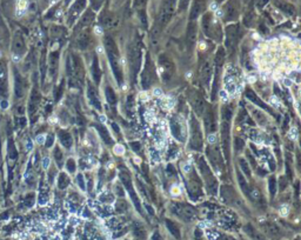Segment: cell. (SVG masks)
I'll return each instance as SVG.
<instances>
[{"mask_svg": "<svg viewBox=\"0 0 301 240\" xmlns=\"http://www.w3.org/2000/svg\"><path fill=\"white\" fill-rule=\"evenodd\" d=\"M174 6H175V0H165V3L162 4L158 20H157L154 27L152 30V35H150L152 41H154V43L157 41L162 28H164L168 24V21L171 20V18L173 16V12H174Z\"/></svg>", "mask_w": 301, "mask_h": 240, "instance_id": "obj_1", "label": "cell"}, {"mask_svg": "<svg viewBox=\"0 0 301 240\" xmlns=\"http://www.w3.org/2000/svg\"><path fill=\"white\" fill-rule=\"evenodd\" d=\"M105 48H106V53H107L109 62H111L113 73H114V77H115L118 84L121 85L122 84V72H121V67H120L119 51H118L115 41L113 40L111 37L105 38Z\"/></svg>", "mask_w": 301, "mask_h": 240, "instance_id": "obj_2", "label": "cell"}, {"mask_svg": "<svg viewBox=\"0 0 301 240\" xmlns=\"http://www.w3.org/2000/svg\"><path fill=\"white\" fill-rule=\"evenodd\" d=\"M141 41L139 38H135V40L130 47V64H131V72H132V81L133 84L136 81L138 73L141 67Z\"/></svg>", "mask_w": 301, "mask_h": 240, "instance_id": "obj_3", "label": "cell"}, {"mask_svg": "<svg viewBox=\"0 0 301 240\" xmlns=\"http://www.w3.org/2000/svg\"><path fill=\"white\" fill-rule=\"evenodd\" d=\"M198 166H199V170L201 172V174L204 175V178L206 180V184H207V189L211 194H217V191H218V184H217V180L213 176L207 162L205 161V159L202 157H200L198 159Z\"/></svg>", "mask_w": 301, "mask_h": 240, "instance_id": "obj_4", "label": "cell"}, {"mask_svg": "<svg viewBox=\"0 0 301 240\" xmlns=\"http://www.w3.org/2000/svg\"><path fill=\"white\" fill-rule=\"evenodd\" d=\"M155 80V67H154V64L153 61L150 60V57L149 54L147 53L146 54V58H145V67L142 70V73H141V86L144 90H147V88L150 87Z\"/></svg>", "mask_w": 301, "mask_h": 240, "instance_id": "obj_5", "label": "cell"}, {"mask_svg": "<svg viewBox=\"0 0 301 240\" xmlns=\"http://www.w3.org/2000/svg\"><path fill=\"white\" fill-rule=\"evenodd\" d=\"M190 146L194 151H201L202 148V133L200 130V125L196 118L191 116V141Z\"/></svg>", "mask_w": 301, "mask_h": 240, "instance_id": "obj_6", "label": "cell"}, {"mask_svg": "<svg viewBox=\"0 0 301 240\" xmlns=\"http://www.w3.org/2000/svg\"><path fill=\"white\" fill-rule=\"evenodd\" d=\"M119 176H120V180H121V183L124 184V186L126 187V189L128 191V193H130V195H131V198H132V200H133V203H134V205H135V208H136L138 211H139V212H141L140 201H139V199H138V197H136V193H135L134 188H133L131 175L128 174V172H127V171L121 170V171H120V173H119Z\"/></svg>", "mask_w": 301, "mask_h": 240, "instance_id": "obj_7", "label": "cell"}, {"mask_svg": "<svg viewBox=\"0 0 301 240\" xmlns=\"http://www.w3.org/2000/svg\"><path fill=\"white\" fill-rule=\"evenodd\" d=\"M159 66L161 70V77L165 81L171 79L172 74L174 72V64L173 61L165 54H161L159 57Z\"/></svg>", "mask_w": 301, "mask_h": 240, "instance_id": "obj_8", "label": "cell"}, {"mask_svg": "<svg viewBox=\"0 0 301 240\" xmlns=\"http://www.w3.org/2000/svg\"><path fill=\"white\" fill-rule=\"evenodd\" d=\"M238 39H239V26L238 25L227 26V28H226V46H227L231 53L234 51Z\"/></svg>", "mask_w": 301, "mask_h": 240, "instance_id": "obj_9", "label": "cell"}, {"mask_svg": "<svg viewBox=\"0 0 301 240\" xmlns=\"http://www.w3.org/2000/svg\"><path fill=\"white\" fill-rule=\"evenodd\" d=\"M172 211L185 220H192L195 218V211L192 206L187 204H173Z\"/></svg>", "mask_w": 301, "mask_h": 240, "instance_id": "obj_10", "label": "cell"}, {"mask_svg": "<svg viewBox=\"0 0 301 240\" xmlns=\"http://www.w3.org/2000/svg\"><path fill=\"white\" fill-rule=\"evenodd\" d=\"M187 191L193 200H198L199 198L202 197L201 184H200V180L196 178L195 173H193V176H191L190 183L187 184Z\"/></svg>", "mask_w": 301, "mask_h": 240, "instance_id": "obj_11", "label": "cell"}, {"mask_svg": "<svg viewBox=\"0 0 301 240\" xmlns=\"http://www.w3.org/2000/svg\"><path fill=\"white\" fill-rule=\"evenodd\" d=\"M169 125H171V131L173 133V135L178 139L180 141H185L186 139V130H185V126L184 124L177 119V118H172L171 121H169Z\"/></svg>", "mask_w": 301, "mask_h": 240, "instance_id": "obj_12", "label": "cell"}, {"mask_svg": "<svg viewBox=\"0 0 301 240\" xmlns=\"http://www.w3.org/2000/svg\"><path fill=\"white\" fill-rule=\"evenodd\" d=\"M221 137H222V149L225 158H229V122L222 121L221 124Z\"/></svg>", "mask_w": 301, "mask_h": 240, "instance_id": "obj_13", "label": "cell"}, {"mask_svg": "<svg viewBox=\"0 0 301 240\" xmlns=\"http://www.w3.org/2000/svg\"><path fill=\"white\" fill-rule=\"evenodd\" d=\"M191 103H192V106H193V110L195 111V113L198 116H202L204 114V112L207 107L206 105V101H205V99L204 97L200 94L199 92H194L191 97Z\"/></svg>", "mask_w": 301, "mask_h": 240, "instance_id": "obj_14", "label": "cell"}, {"mask_svg": "<svg viewBox=\"0 0 301 240\" xmlns=\"http://www.w3.org/2000/svg\"><path fill=\"white\" fill-rule=\"evenodd\" d=\"M205 117V125H206V128H207V132L208 133H212L214 132L215 128H217V121H215V116H214V111L212 110V107H206L204 114Z\"/></svg>", "mask_w": 301, "mask_h": 240, "instance_id": "obj_15", "label": "cell"}, {"mask_svg": "<svg viewBox=\"0 0 301 240\" xmlns=\"http://www.w3.org/2000/svg\"><path fill=\"white\" fill-rule=\"evenodd\" d=\"M196 34H198V28H196V24L193 21L188 25V28H187V37H186V44H187V47L190 51H192L194 45H195V41H196Z\"/></svg>", "mask_w": 301, "mask_h": 240, "instance_id": "obj_16", "label": "cell"}, {"mask_svg": "<svg viewBox=\"0 0 301 240\" xmlns=\"http://www.w3.org/2000/svg\"><path fill=\"white\" fill-rule=\"evenodd\" d=\"M225 13H226V20L227 21L235 20L238 16H239V3L236 0H231L227 4V6H226Z\"/></svg>", "mask_w": 301, "mask_h": 240, "instance_id": "obj_17", "label": "cell"}, {"mask_svg": "<svg viewBox=\"0 0 301 240\" xmlns=\"http://www.w3.org/2000/svg\"><path fill=\"white\" fill-rule=\"evenodd\" d=\"M245 95H246V98L248 99V100H250V101L252 103H254L255 105H258V106H260L261 108H263V110H266V111H268V112H271V113H273L272 112V110H271V107L269 106H267L265 103L262 101V100L255 94V92L254 91H252L250 90V88H246V91H245Z\"/></svg>", "mask_w": 301, "mask_h": 240, "instance_id": "obj_18", "label": "cell"}, {"mask_svg": "<svg viewBox=\"0 0 301 240\" xmlns=\"http://www.w3.org/2000/svg\"><path fill=\"white\" fill-rule=\"evenodd\" d=\"M212 78V65L209 61H205L200 68V79L205 86H208V82Z\"/></svg>", "mask_w": 301, "mask_h": 240, "instance_id": "obj_19", "label": "cell"}, {"mask_svg": "<svg viewBox=\"0 0 301 240\" xmlns=\"http://www.w3.org/2000/svg\"><path fill=\"white\" fill-rule=\"evenodd\" d=\"M87 95H88V99L91 104L97 108V110H101V105H100L99 98H98V93H97V88L95 86H93L91 82H87Z\"/></svg>", "mask_w": 301, "mask_h": 240, "instance_id": "obj_20", "label": "cell"}, {"mask_svg": "<svg viewBox=\"0 0 301 240\" xmlns=\"http://www.w3.org/2000/svg\"><path fill=\"white\" fill-rule=\"evenodd\" d=\"M73 68H74V74L77 79L82 82L84 79H85V73H84V65H82V61L78 58L73 55Z\"/></svg>", "mask_w": 301, "mask_h": 240, "instance_id": "obj_21", "label": "cell"}, {"mask_svg": "<svg viewBox=\"0 0 301 240\" xmlns=\"http://www.w3.org/2000/svg\"><path fill=\"white\" fill-rule=\"evenodd\" d=\"M205 7H206L205 0H194L193 7L191 9V19L194 20L195 18H198L200 14L202 13V11L205 9Z\"/></svg>", "mask_w": 301, "mask_h": 240, "instance_id": "obj_22", "label": "cell"}, {"mask_svg": "<svg viewBox=\"0 0 301 240\" xmlns=\"http://www.w3.org/2000/svg\"><path fill=\"white\" fill-rule=\"evenodd\" d=\"M100 21H101V24H103V26L104 27H107V28H109V27H113V26H115V25L118 24V20H117V18L113 16V14H109V13H106V14H104L103 16V18L100 19Z\"/></svg>", "mask_w": 301, "mask_h": 240, "instance_id": "obj_23", "label": "cell"}, {"mask_svg": "<svg viewBox=\"0 0 301 240\" xmlns=\"http://www.w3.org/2000/svg\"><path fill=\"white\" fill-rule=\"evenodd\" d=\"M207 154L209 155L212 164H213L214 166H217V168H218V166L221 164V159H220V157H219V151L217 149V147H209V148L207 149Z\"/></svg>", "mask_w": 301, "mask_h": 240, "instance_id": "obj_24", "label": "cell"}, {"mask_svg": "<svg viewBox=\"0 0 301 240\" xmlns=\"http://www.w3.org/2000/svg\"><path fill=\"white\" fill-rule=\"evenodd\" d=\"M85 4H86V0H79L78 3H75V4H74L73 8L71 9V24L74 21V19H75V18H77V17L79 16L80 11H82V9H84V7H85Z\"/></svg>", "mask_w": 301, "mask_h": 240, "instance_id": "obj_25", "label": "cell"}, {"mask_svg": "<svg viewBox=\"0 0 301 240\" xmlns=\"http://www.w3.org/2000/svg\"><path fill=\"white\" fill-rule=\"evenodd\" d=\"M92 75H93V79H94L95 84H99V82H100V79H101V70H100L99 61H98V58H97V57H94V59H93Z\"/></svg>", "mask_w": 301, "mask_h": 240, "instance_id": "obj_26", "label": "cell"}, {"mask_svg": "<svg viewBox=\"0 0 301 240\" xmlns=\"http://www.w3.org/2000/svg\"><path fill=\"white\" fill-rule=\"evenodd\" d=\"M95 128L98 130V132L100 133V135H101V139L108 145L112 144V139H111V135L108 133V131L104 127V126H100V125H95Z\"/></svg>", "mask_w": 301, "mask_h": 240, "instance_id": "obj_27", "label": "cell"}, {"mask_svg": "<svg viewBox=\"0 0 301 240\" xmlns=\"http://www.w3.org/2000/svg\"><path fill=\"white\" fill-rule=\"evenodd\" d=\"M93 18H94V14L91 11H87L85 13V16L81 18V21L79 22V28H85L86 26H88V25L92 22Z\"/></svg>", "mask_w": 301, "mask_h": 240, "instance_id": "obj_28", "label": "cell"}, {"mask_svg": "<svg viewBox=\"0 0 301 240\" xmlns=\"http://www.w3.org/2000/svg\"><path fill=\"white\" fill-rule=\"evenodd\" d=\"M225 58H226V52H225V48L223 47H219L218 48V52H217V55H215V65L217 67H221L225 62Z\"/></svg>", "mask_w": 301, "mask_h": 240, "instance_id": "obj_29", "label": "cell"}, {"mask_svg": "<svg viewBox=\"0 0 301 240\" xmlns=\"http://www.w3.org/2000/svg\"><path fill=\"white\" fill-rule=\"evenodd\" d=\"M26 7H27V1L26 0H18L17 4V9H16V14L18 18H21L25 12H26Z\"/></svg>", "mask_w": 301, "mask_h": 240, "instance_id": "obj_30", "label": "cell"}, {"mask_svg": "<svg viewBox=\"0 0 301 240\" xmlns=\"http://www.w3.org/2000/svg\"><path fill=\"white\" fill-rule=\"evenodd\" d=\"M247 195H249V198L252 199L253 201L258 203L262 199V195L260 193V191L256 188V187H252V188H248V192H247Z\"/></svg>", "mask_w": 301, "mask_h": 240, "instance_id": "obj_31", "label": "cell"}, {"mask_svg": "<svg viewBox=\"0 0 301 240\" xmlns=\"http://www.w3.org/2000/svg\"><path fill=\"white\" fill-rule=\"evenodd\" d=\"M106 99H107V101H108V104L111 106H115V104H117V95H115L114 91H113L111 87L106 88Z\"/></svg>", "mask_w": 301, "mask_h": 240, "instance_id": "obj_32", "label": "cell"}, {"mask_svg": "<svg viewBox=\"0 0 301 240\" xmlns=\"http://www.w3.org/2000/svg\"><path fill=\"white\" fill-rule=\"evenodd\" d=\"M78 44H79V47H80L81 49L87 48V47H88V45H90V35L86 34V33H82V34L79 37Z\"/></svg>", "mask_w": 301, "mask_h": 240, "instance_id": "obj_33", "label": "cell"}, {"mask_svg": "<svg viewBox=\"0 0 301 240\" xmlns=\"http://www.w3.org/2000/svg\"><path fill=\"white\" fill-rule=\"evenodd\" d=\"M202 26H204V31L205 33L208 35H211V14H206L202 19Z\"/></svg>", "mask_w": 301, "mask_h": 240, "instance_id": "obj_34", "label": "cell"}, {"mask_svg": "<svg viewBox=\"0 0 301 240\" xmlns=\"http://www.w3.org/2000/svg\"><path fill=\"white\" fill-rule=\"evenodd\" d=\"M238 180H239V185L241 186V189H242V192L245 193V194H247V192H248V185H247V183H246V180H245V178L242 176V174L240 173V172H238Z\"/></svg>", "mask_w": 301, "mask_h": 240, "instance_id": "obj_35", "label": "cell"}, {"mask_svg": "<svg viewBox=\"0 0 301 240\" xmlns=\"http://www.w3.org/2000/svg\"><path fill=\"white\" fill-rule=\"evenodd\" d=\"M232 118V110L229 106H223L222 108V119L223 121H229V119Z\"/></svg>", "mask_w": 301, "mask_h": 240, "instance_id": "obj_36", "label": "cell"}, {"mask_svg": "<svg viewBox=\"0 0 301 240\" xmlns=\"http://www.w3.org/2000/svg\"><path fill=\"white\" fill-rule=\"evenodd\" d=\"M265 230L269 233V234H272V235H277L278 233H279V230H278V227L275 226L274 224H266L265 226Z\"/></svg>", "mask_w": 301, "mask_h": 240, "instance_id": "obj_37", "label": "cell"}, {"mask_svg": "<svg viewBox=\"0 0 301 240\" xmlns=\"http://www.w3.org/2000/svg\"><path fill=\"white\" fill-rule=\"evenodd\" d=\"M61 140H62V144H64L66 147H71V145H72V138H71V135L67 133V132H62L61 133Z\"/></svg>", "mask_w": 301, "mask_h": 240, "instance_id": "obj_38", "label": "cell"}, {"mask_svg": "<svg viewBox=\"0 0 301 240\" xmlns=\"http://www.w3.org/2000/svg\"><path fill=\"white\" fill-rule=\"evenodd\" d=\"M268 184H269V192L272 195H275L277 193V180H275L274 176H271L269 180H268Z\"/></svg>", "mask_w": 301, "mask_h": 240, "instance_id": "obj_39", "label": "cell"}, {"mask_svg": "<svg viewBox=\"0 0 301 240\" xmlns=\"http://www.w3.org/2000/svg\"><path fill=\"white\" fill-rule=\"evenodd\" d=\"M166 222H167V227H168V230L171 231V233H173V235H175L177 238H179V230H178V227L175 226V224L172 222V221H169V220H167Z\"/></svg>", "mask_w": 301, "mask_h": 240, "instance_id": "obj_40", "label": "cell"}, {"mask_svg": "<svg viewBox=\"0 0 301 240\" xmlns=\"http://www.w3.org/2000/svg\"><path fill=\"white\" fill-rule=\"evenodd\" d=\"M239 164H240V167H241V170L244 171V173H245L247 176H250V170H249V167H248L247 161L244 160V159H240V160H239Z\"/></svg>", "mask_w": 301, "mask_h": 240, "instance_id": "obj_41", "label": "cell"}, {"mask_svg": "<svg viewBox=\"0 0 301 240\" xmlns=\"http://www.w3.org/2000/svg\"><path fill=\"white\" fill-rule=\"evenodd\" d=\"M253 20H254V14H253V12H249L248 14H246V16H245L244 22H245V25H246L247 27H249L250 25H252Z\"/></svg>", "mask_w": 301, "mask_h": 240, "instance_id": "obj_42", "label": "cell"}, {"mask_svg": "<svg viewBox=\"0 0 301 240\" xmlns=\"http://www.w3.org/2000/svg\"><path fill=\"white\" fill-rule=\"evenodd\" d=\"M234 146H235V149H236V151H241V149L244 148V146H245V143H244L242 139H240V138H235V140H234Z\"/></svg>", "mask_w": 301, "mask_h": 240, "instance_id": "obj_43", "label": "cell"}, {"mask_svg": "<svg viewBox=\"0 0 301 240\" xmlns=\"http://www.w3.org/2000/svg\"><path fill=\"white\" fill-rule=\"evenodd\" d=\"M68 183H70V180H68L67 176H66L65 174H61V175H60V187H61V188L66 187V186L68 185Z\"/></svg>", "mask_w": 301, "mask_h": 240, "instance_id": "obj_44", "label": "cell"}, {"mask_svg": "<svg viewBox=\"0 0 301 240\" xmlns=\"http://www.w3.org/2000/svg\"><path fill=\"white\" fill-rule=\"evenodd\" d=\"M103 3H104V0H92V7L97 11V9L100 8V6L103 5Z\"/></svg>", "mask_w": 301, "mask_h": 240, "instance_id": "obj_45", "label": "cell"}, {"mask_svg": "<svg viewBox=\"0 0 301 240\" xmlns=\"http://www.w3.org/2000/svg\"><path fill=\"white\" fill-rule=\"evenodd\" d=\"M146 1H147V0H134V7H136V8H141V7L145 6Z\"/></svg>", "mask_w": 301, "mask_h": 240, "instance_id": "obj_46", "label": "cell"}, {"mask_svg": "<svg viewBox=\"0 0 301 240\" xmlns=\"http://www.w3.org/2000/svg\"><path fill=\"white\" fill-rule=\"evenodd\" d=\"M188 4H190V0H179V9H185Z\"/></svg>", "mask_w": 301, "mask_h": 240, "instance_id": "obj_47", "label": "cell"}, {"mask_svg": "<svg viewBox=\"0 0 301 240\" xmlns=\"http://www.w3.org/2000/svg\"><path fill=\"white\" fill-rule=\"evenodd\" d=\"M131 147L135 151V152H139V149H140V143L133 141V143H131Z\"/></svg>", "mask_w": 301, "mask_h": 240, "instance_id": "obj_48", "label": "cell"}, {"mask_svg": "<svg viewBox=\"0 0 301 240\" xmlns=\"http://www.w3.org/2000/svg\"><path fill=\"white\" fill-rule=\"evenodd\" d=\"M67 165H68V170H70V172H74V167H75V164H74V160L70 159V160L67 161Z\"/></svg>", "mask_w": 301, "mask_h": 240, "instance_id": "obj_49", "label": "cell"}, {"mask_svg": "<svg viewBox=\"0 0 301 240\" xmlns=\"http://www.w3.org/2000/svg\"><path fill=\"white\" fill-rule=\"evenodd\" d=\"M78 181H79V185H80V187H81L82 189H85V184H84V176H82L81 174H79V175H78Z\"/></svg>", "mask_w": 301, "mask_h": 240, "instance_id": "obj_50", "label": "cell"}, {"mask_svg": "<svg viewBox=\"0 0 301 240\" xmlns=\"http://www.w3.org/2000/svg\"><path fill=\"white\" fill-rule=\"evenodd\" d=\"M195 240H204L202 234H201V232H200L199 230L195 231Z\"/></svg>", "mask_w": 301, "mask_h": 240, "instance_id": "obj_51", "label": "cell"}, {"mask_svg": "<svg viewBox=\"0 0 301 240\" xmlns=\"http://www.w3.org/2000/svg\"><path fill=\"white\" fill-rule=\"evenodd\" d=\"M44 139H45V135H38L36 137V143H39V144H41L43 141H44Z\"/></svg>", "mask_w": 301, "mask_h": 240, "instance_id": "obj_52", "label": "cell"}, {"mask_svg": "<svg viewBox=\"0 0 301 240\" xmlns=\"http://www.w3.org/2000/svg\"><path fill=\"white\" fill-rule=\"evenodd\" d=\"M12 60L14 62H18V61H20V57L17 55V54H12Z\"/></svg>", "mask_w": 301, "mask_h": 240, "instance_id": "obj_53", "label": "cell"}, {"mask_svg": "<svg viewBox=\"0 0 301 240\" xmlns=\"http://www.w3.org/2000/svg\"><path fill=\"white\" fill-rule=\"evenodd\" d=\"M48 164H49V160H48V159H45V160L43 161V165H44V167H47V166H48Z\"/></svg>", "mask_w": 301, "mask_h": 240, "instance_id": "obj_54", "label": "cell"}, {"mask_svg": "<svg viewBox=\"0 0 301 240\" xmlns=\"http://www.w3.org/2000/svg\"><path fill=\"white\" fill-rule=\"evenodd\" d=\"M146 208L148 210V212H149L150 214H153V213H154V211H153V208H150V207H149V205H146Z\"/></svg>", "mask_w": 301, "mask_h": 240, "instance_id": "obj_55", "label": "cell"}, {"mask_svg": "<svg viewBox=\"0 0 301 240\" xmlns=\"http://www.w3.org/2000/svg\"><path fill=\"white\" fill-rule=\"evenodd\" d=\"M27 149H28V151H30V149H31V144H30V143H28V144H27Z\"/></svg>", "mask_w": 301, "mask_h": 240, "instance_id": "obj_56", "label": "cell"}, {"mask_svg": "<svg viewBox=\"0 0 301 240\" xmlns=\"http://www.w3.org/2000/svg\"><path fill=\"white\" fill-rule=\"evenodd\" d=\"M0 58H1V52H0Z\"/></svg>", "mask_w": 301, "mask_h": 240, "instance_id": "obj_57", "label": "cell"}, {"mask_svg": "<svg viewBox=\"0 0 301 240\" xmlns=\"http://www.w3.org/2000/svg\"><path fill=\"white\" fill-rule=\"evenodd\" d=\"M218 1H219V3H220V1H222V0H218Z\"/></svg>", "mask_w": 301, "mask_h": 240, "instance_id": "obj_58", "label": "cell"}]
</instances>
